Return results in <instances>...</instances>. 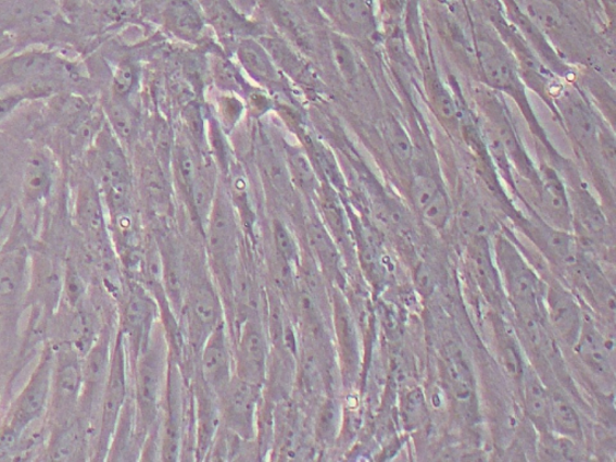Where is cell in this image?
<instances>
[{
    "label": "cell",
    "mask_w": 616,
    "mask_h": 462,
    "mask_svg": "<svg viewBox=\"0 0 616 462\" xmlns=\"http://www.w3.org/2000/svg\"><path fill=\"white\" fill-rule=\"evenodd\" d=\"M495 250L501 285L505 286L515 312L541 313V282L518 248L500 236Z\"/></svg>",
    "instance_id": "cell-4"
},
{
    "label": "cell",
    "mask_w": 616,
    "mask_h": 462,
    "mask_svg": "<svg viewBox=\"0 0 616 462\" xmlns=\"http://www.w3.org/2000/svg\"><path fill=\"white\" fill-rule=\"evenodd\" d=\"M105 16L111 21H121L130 17L134 11L133 0H106Z\"/></svg>",
    "instance_id": "cell-50"
},
{
    "label": "cell",
    "mask_w": 616,
    "mask_h": 462,
    "mask_svg": "<svg viewBox=\"0 0 616 462\" xmlns=\"http://www.w3.org/2000/svg\"><path fill=\"white\" fill-rule=\"evenodd\" d=\"M128 397L127 349L118 332L112 346L106 385L98 413L92 460H106L112 436Z\"/></svg>",
    "instance_id": "cell-3"
},
{
    "label": "cell",
    "mask_w": 616,
    "mask_h": 462,
    "mask_svg": "<svg viewBox=\"0 0 616 462\" xmlns=\"http://www.w3.org/2000/svg\"><path fill=\"white\" fill-rule=\"evenodd\" d=\"M579 358L601 377L614 375L613 337L596 328L595 323L582 319L581 329L575 344Z\"/></svg>",
    "instance_id": "cell-19"
},
{
    "label": "cell",
    "mask_w": 616,
    "mask_h": 462,
    "mask_svg": "<svg viewBox=\"0 0 616 462\" xmlns=\"http://www.w3.org/2000/svg\"><path fill=\"white\" fill-rule=\"evenodd\" d=\"M521 386L526 412H528L530 420L540 429H545L549 424L551 396H549L540 378L531 370H525Z\"/></svg>",
    "instance_id": "cell-33"
},
{
    "label": "cell",
    "mask_w": 616,
    "mask_h": 462,
    "mask_svg": "<svg viewBox=\"0 0 616 462\" xmlns=\"http://www.w3.org/2000/svg\"><path fill=\"white\" fill-rule=\"evenodd\" d=\"M427 405L425 398L419 389H413L407 392L405 402H403V422L410 427H416L424 421Z\"/></svg>",
    "instance_id": "cell-46"
},
{
    "label": "cell",
    "mask_w": 616,
    "mask_h": 462,
    "mask_svg": "<svg viewBox=\"0 0 616 462\" xmlns=\"http://www.w3.org/2000/svg\"><path fill=\"white\" fill-rule=\"evenodd\" d=\"M478 60L481 73L491 87L514 92L519 87V78L506 49L491 39L477 40Z\"/></svg>",
    "instance_id": "cell-21"
},
{
    "label": "cell",
    "mask_w": 616,
    "mask_h": 462,
    "mask_svg": "<svg viewBox=\"0 0 616 462\" xmlns=\"http://www.w3.org/2000/svg\"><path fill=\"white\" fill-rule=\"evenodd\" d=\"M163 20L167 30L186 41H196L203 34L206 17L198 0H169Z\"/></svg>",
    "instance_id": "cell-23"
},
{
    "label": "cell",
    "mask_w": 616,
    "mask_h": 462,
    "mask_svg": "<svg viewBox=\"0 0 616 462\" xmlns=\"http://www.w3.org/2000/svg\"><path fill=\"white\" fill-rule=\"evenodd\" d=\"M84 387V357L70 345H54L48 427L68 422L78 412Z\"/></svg>",
    "instance_id": "cell-1"
},
{
    "label": "cell",
    "mask_w": 616,
    "mask_h": 462,
    "mask_svg": "<svg viewBox=\"0 0 616 462\" xmlns=\"http://www.w3.org/2000/svg\"><path fill=\"white\" fill-rule=\"evenodd\" d=\"M49 438L43 459L51 461L87 460L89 438L93 436V427L84 416L76 414L68 422L48 427Z\"/></svg>",
    "instance_id": "cell-14"
},
{
    "label": "cell",
    "mask_w": 616,
    "mask_h": 462,
    "mask_svg": "<svg viewBox=\"0 0 616 462\" xmlns=\"http://www.w3.org/2000/svg\"><path fill=\"white\" fill-rule=\"evenodd\" d=\"M138 84V70L129 61H123L117 66L114 75V96L122 99H128Z\"/></svg>",
    "instance_id": "cell-42"
},
{
    "label": "cell",
    "mask_w": 616,
    "mask_h": 462,
    "mask_svg": "<svg viewBox=\"0 0 616 462\" xmlns=\"http://www.w3.org/2000/svg\"><path fill=\"white\" fill-rule=\"evenodd\" d=\"M530 233L553 262L573 270L577 266L581 255L574 236L568 230L557 229L553 225L533 224L530 225Z\"/></svg>",
    "instance_id": "cell-25"
},
{
    "label": "cell",
    "mask_w": 616,
    "mask_h": 462,
    "mask_svg": "<svg viewBox=\"0 0 616 462\" xmlns=\"http://www.w3.org/2000/svg\"><path fill=\"white\" fill-rule=\"evenodd\" d=\"M268 14L276 21V24L285 29L291 38L301 45L302 48L310 49V33L304 18L300 16L294 5L289 0H261Z\"/></svg>",
    "instance_id": "cell-32"
},
{
    "label": "cell",
    "mask_w": 616,
    "mask_h": 462,
    "mask_svg": "<svg viewBox=\"0 0 616 462\" xmlns=\"http://www.w3.org/2000/svg\"><path fill=\"white\" fill-rule=\"evenodd\" d=\"M545 300L553 328L565 342L575 346L584 319L577 299L564 287L555 285L546 289Z\"/></svg>",
    "instance_id": "cell-20"
},
{
    "label": "cell",
    "mask_w": 616,
    "mask_h": 462,
    "mask_svg": "<svg viewBox=\"0 0 616 462\" xmlns=\"http://www.w3.org/2000/svg\"><path fill=\"white\" fill-rule=\"evenodd\" d=\"M142 186L146 199L155 209H164L169 201L166 179L161 164H151L142 173Z\"/></svg>",
    "instance_id": "cell-37"
},
{
    "label": "cell",
    "mask_w": 616,
    "mask_h": 462,
    "mask_svg": "<svg viewBox=\"0 0 616 462\" xmlns=\"http://www.w3.org/2000/svg\"><path fill=\"white\" fill-rule=\"evenodd\" d=\"M204 4V14L216 29L227 36H241L253 29L230 3V0H201Z\"/></svg>",
    "instance_id": "cell-30"
},
{
    "label": "cell",
    "mask_w": 616,
    "mask_h": 462,
    "mask_svg": "<svg viewBox=\"0 0 616 462\" xmlns=\"http://www.w3.org/2000/svg\"><path fill=\"white\" fill-rule=\"evenodd\" d=\"M9 48L10 40L4 37H0V58H2V55L9 50Z\"/></svg>",
    "instance_id": "cell-55"
},
{
    "label": "cell",
    "mask_w": 616,
    "mask_h": 462,
    "mask_svg": "<svg viewBox=\"0 0 616 462\" xmlns=\"http://www.w3.org/2000/svg\"><path fill=\"white\" fill-rule=\"evenodd\" d=\"M388 142L391 153L397 158L400 165L412 164L413 151L405 130L395 121H390L388 130Z\"/></svg>",
    "instance_id": "cell-41"
},
{
    "label": "cell",
    "mask_w": 616,
    "mask_h": 462,
    "mask_svg": "<svg viewBox=\"0 0 616 462\" xmlns=\"http://www.w3.org/2000/svg\"><path fill=\"white\" fill-rule=\"evenodd\" d=\"M77 228L97 254L109 258L112 254L110 233L102 197L98 185L86 178L78 186L75 202Z\"/></svg>",
    "instance_id": "cell-7"
},
{
    "label": "cell",
    "mask_w": 616,
    "mask_h": 462,
    "mask_svg": "<svg viewBox=\"0 0 616 462\" xmlns=\"http://www.w3.org/2000/svg\"><path fill=\"white\" fill-rule=\"evenodd\" d=\"M570 137L587 152L598 151L600 124L584 99L576 92H566L558 100Z\"/></svg>",
    "instance_id": "cell-18"
},
{
    "label": "cell",
    "mask_w": 616,
    "mask_h": 462,
    "mask_svg": "<svg viewBox=\"0 0 616 462\" xmlns=\"http://www.w3.org/2000/svg\"><path fill=\"white\" fill-rule=\"evenodd\" d=\"M260 399V386L232 377L218 397L221 419L229 430L243 438L254 434L255 412Z\"/></svg>",
    "instance_id": "cell-9"
},
{
    "label": "cell",
    "mask_w": 616,
    "mask_h": 462,
    "mask_svg": "<svg viewBox=\"0 0 616 462\" xmlns=\"http://www.w3.org/2000/svg\"><path fill=\"white\" fill-rule=\"evenodd\" d=\"M66 309L77 310L86 307L87 285L76 265L65 263L62 303ZM61 303V305H62Z\"/></svg>",
    "instance_id": "cell-38"
},
{
    "label": "cell",
    "mask_w": 616,
    "mask_h": 462,
    "mask_svg": "<svg viewBox=\"0 0 616 462\" xmlns=\"http://www.w3.org/2000/svg\"><path fill=\"white\" fill-rule=\"evenodd\" d=\"M251 98V107H254L256 111L262 110V112L266 111V107H268V100L265 98L264 95L254 93L250 96Z\"/></svg>",
    "instance_id": "cell-53"
},
{
    "label": "cell",
    "mask_w": 616,
    "mask_h": 462,
    "mask_svg": "<svg viewBox=\"0 0 616 462\" xmlns=\"http://www.w3.org/2000/svg\"><path fill=\"white\" fill-rule=\"evenodd\" d=\"M128 99L114 96L106 105V114L114 130L116 138L123 141H130L136 137L138 129V116L136 111L128 104Z\"/></svg>",
    "instance_id": "cell-35"
},
{
    "label": "cell",
    "mask_w": 616,
    "mask_h": 462,
    "mask_svg": "<svg viewBox=\"0 0 616 462\" xmlns=\"http://www.w3.org/2000/svg\"><path fill=\"white\" fill-rule=\"evenodd\" d=\"M549 425L553 427L556 435L570 439V441H580L582 438L579 415L573 404L562 397H551Z\"/></svg>",
    "instance_id": "cell-34"
},
{
    "label": "cell",
    "mask_w": 616,
    "mask_h": 462,
    "mask_svg": "<svg viewBox=\"0 0 616 462\" xmlns=\"http://www.w3.org/2000/svg\"><path fill=\"white\" fill-rule=\"evenodd\" d=\"M153 314L154 307L148 292L138 285L129 286L123 297L120 333L134 362L151 340Z\"/></svg>",
    "instance_id": "cell-8"
},
{
    "label": "cell",
    "mask_w": 616,
    "mask_h": 462,
    "mask_svg": "<svg viewBox=\"0 0 616 462\" xmlns=\"http://www.w3.org/2000/svg\"><path fill=\"white\" fill-rule=\"evenodd\" d=\"M205 227L211 255L221 265H230L237 250L238 230L237 220L226 195H216Z\"/></svg>",
    "instance_id": "cell-16"
},
{
    "label": "cell",
    "mask_w": 616,
    "mask_h": 462,
    "mask_svg": "<svg viewBox=\"0 0 616 462\" xmlns=\"http://www.w3.org/2000/svg\"><path fill=\"white\" fill-rule=\"evenodd\" d=\"M541 453L546 460H575L576 449L574 441L565 437H545L542 441Z\"/></svg>",
    "instance_id": "cell-47"
},
{
    "label": "cell",
    "mask_w": 616,
    "mask_h": 462,
    "mask_svg": "<svg viewBox=\"0 0 616 462\" xmlns=\"http://www.w3.org/2000/svg\"><path fill=\"white\" fill-rule=\"evenodd\" d=\"M472 250L473 274L488 300L496 302L500 298L501 280L498 270L492 265L489 247L483 235L474 236Z\"/></svg>",
    "instance_id": "cell-29"
},
{
    "label": "cell",
    "mask_w": 616,
    "mask_h": 462,
    "mask_svg": "<svg viewBox=\"0 0 616 462\" xmlns=\"http://www.w3.org/2000/svg\"><path fill=\"white\" fill-rule=\"evenodd\" d=\"M166 352L159 330L152 333L151 340L136 360V414L141 430L148 433L154 425L166 380Z\"/></svg>",
    "instance_id": "cell-2"
},
{
    "label": "cell",
    "mask_w": 616,
    "mask_h": 462,
    "mask_svg": "<svg viewBox=\"0 0 616 462\" xmlns=\"http://www.w3.org/2000/svg\"><path fill=\"white\" fill-rule=\"evenodd\" d=\"M219 108L224 123L232 127V124L237 122L241 115L242 105L240 101L235 98H224L221 101Z\"/></svg>",
    "instance_id": "cell-51"
},
{
    "label": "cell",
    "mask_w": 616,
    "mask_h": 462,
    "mask_svg": "<svg viewBox=\"0 0 616 462\" xmlns=\"http://www.w3.org/2000/svg\"><path fill=\"white\" fill-rule=\"evenodd\" d=\"M540 200L543 212L553 227L568 230L570 227V208L568 193L562 178L554 168L543 166L540 173Z\"/></svg>",
    "instance_id": "cell-22"
},
{
    "label": "cell",
    "mask_w": 616,
    "mask_h": 462,
    "mask_svg": "<svg viewBox=\"0 0 616 462\" xmlns=\"http://www.w3.org/2000/svg\"><path fill=\"white\" fill-rule=\"evenodd\" d=\"M607 16L613 21L615 14V0H600Z\"/></svg>",
    "instance_id": "cell-54"
},
{
    "label": "cell",
    "mask_w": 616,
    "mask_h": 462,
    "mask_svg": "<svg viewBox=\"0 0 616 462\" xmlns=\"http://www.w3.org/2000/svg\"><path fill=\"white\" fill-rule=\"evenodd\" d=\"M288 163L290 173L293 175L294 182L302 189L315 190L317 187V179L315 171L309 161V158L297 150L288 152Z\"/></svg>",
    "instance_id": "cell-40"
},
{
    "label": "cell",
    "mask_w": 616,
    "mask_h": 462,
    "mask_svg": "<svg viewBox=\"0 0 616 462\" xmlns=\"http://www.w3.org/2000/svg\"><path fill=\"white\" fill-rule=\"evenodd\" d=\"M186 317L190 340L203 347L219 323L221 309L214 288L206 280H196L187 289Z\"/></svg>",
    "instance_id": "cell-12"
},
{
    "label": "cell",
    "mask_w": 616,
    "mask_h": 462,
    "mask_svg": "<svg viewBox=\"0 0 616 462\" xmlns=\"http://www.w3.org/2000/svg\"><path fill=\"white\" fill-rule=\"evenodd\" d=\"M501 358L503 367L506 369L508 375L514 379L523 382L525 369L519 355L517 345L513 342L505 333L501 335Z\"/></svg>",
    "instance_id": "cell-44"
},
{
    "label": "cell",
    "mask_w": 616,
    "mask_h": 462,
    "mask_svg": "<svg viewBox=\"0 0 616 462\" xmlns=\"http://www.w3.org/2000/svg\"><path fill=\"white\" fill-rule=\"evenodd\" d=\"M54 168L50 155L36 152L29 157L24 172V195L30 204L47 200L52 191Z\"/></svg>",
    "instance_id": "cell-28"
},
{
    "label": "cell",
    "mask_w": 616,
    "mask_h": 462,
    "mask_svg": "<svg viewBox=\"0 0 616 462\" xmlns=\"http://www.w3.org/2000/svg\"><path fill=\"white\" fill-rule=\"evenodd\" d=\"M266 355L267 346L262 326L252 320L244 321L235 353L237 376L261 387L265 378Z\"/></svg>",
    "instance_id": "cell-17"
},
{
    "label": "cell",
    "mask_w": 616,
    "mask_h": 462,
    "mask_svg": "<svg viewBox=\"0 0 616 462\" xmlns=\"http://www.w3.org/2000/svg\"><path fill=\"white\" fill-rule=\"evenodd\" d=\"M65 264L47 252L32 253L28 307L37 305L51 317L60 311Z\"/></svg>",
    "instance_id": "cell-10"
},
{
    "label": "cell",
    "mask_w": 616,
    "mask_h": 462,
    "mask_svg": "<svg viewBox=\"0 0 616 462\" xmlns=\"http://www.w3.org/2000/svg\"><path fill=\"white\" fill-rule=\"evenodd\" d=\"M339 17L353 36L368 37L376 29L374 10L368 0H336Z\"/></svg>",
    "instance_id": "cell-31"
},
{
    "label": "cell",
    "mask_w": 616,
    "mask_h": 462,
    "mask_svg": "<svg viewBox=\"0 0 616 462\" xmlns=\"http://www.w3.org/2000/svg\"><path fill=\"white\" fill-rule=\"evenodd\" d=\"M215 78L224 91L240 93L243 91V78L237 66L228 60H218L215 65Z\"/></svg>",
    "instance_id": "cell-45"
},
{
    "label": "cell",
    "mask_w": 616,
    "mask_h": 462,
    "mask_svg": "<svg viewBox=\"0 0 616 462\" xmlns=\"http://www.w3.org/2000/svg\"><path fill=\"white\" fill-rule=\"evenodd\" d=\"M335 60L338 62L342 74L345 77L352 78L355 73V63L353 55L349 48L341 41L334 42Z\"/></svg>",
    "instance_id": "cell-49"
},
{
    "label": "cell",
    "mask_w": 616,
    "mask_h": 462,
    "mask_svg": "<svg viewBox=\"0 0 616 462\" xmlns=\"http://www.w3.org/2000/svg\"><path fill=\"white\" fill-rule=\"evenodd\" d=\"M154 143L156 153L160 155V162L165 163L171 160L172 153V132L164 122L154 124Z\"/></svg>",
    "instance_id": "cell-48"
},
{
    "label": "cell",
    "mask_w": 616,
    "mask_h": 462,
    "mask_svg": "<svg viewBox=\"0 0 616 462\" xmlns=\"http://www.w3.org/2000/svg\"><path fill=\"white\" fill-rule=\"evenodd\" d=\"M443 372L455 410L464 420L474 422L478 410L474 374L462 348L454 342L443 348Z\"/></svg>",
    "instance_id": "cell-11"
},
{
    "label": "cell",
    "mask_w": 616,
    "mask_h": 462,
    "mask_svg": "<svg viewBox=\"0 0 616 462\" xmlns=\"http://www.w3.org/2000/svg\"><path fill=\"white\" fill-rule=\"evenodd\" d=\"M238 58L246 73L256 83L267 86L281 83L275 61L262 43L243 39L238 48Z\"/></svg>",
    "instance_id": "cell-27"
},
{
    "label": "cell",
    "mask_w": 616,
    "mask_h": 462,
    "mask_svg": "<svg viewBox=\"0 0 616 462\" xmlns=\"http://www.w3.org/2000/svg\"><path fill=\"white\" fill-rule=\"evenodd\" d=\"M5 321L4 314L2 313V311H0V326H2V323Z\"/></svg>",
    "instance_id": "cell-57"
},
{
    "label": "cell",
    "mask_w": 616,
    "mask_h": 462,
    "mask_svg": "<svg viewBox=\"0 0 616 462\" xmlns=\"http://www.w3.org/2000/svg\"><path fill=\"white\" fill-rule=\"evenodd\" d=\"M5 75L10 80L27 83L33 78L58 76L62 77L68 67L54 54L45 51H28L9 60L5 64Z\"/></svg>",
    "instance_id": "cell-24"
},
{
    "label": "cell",
    "mask_w": 616,
    "mask_h": 462,
    "mask_svg": "<svg viewBox=\"0 0 616 462\" xmlns=\"http://www.w3.org/2000/svg\"><path fill=\"white\" fill-rule=\"evenodd\" d=\"M411 197L425 222L436 229L445 227L451 217V202L439 177L430 172L414 173Z\"/></svg>",
    "instance_id": "cell-15"
},
{
    "label": "cell",
    "mask_w": 616,
    "mask_h": 462,
    "mask_svg": "<svg viewBox=\"0 0 616 462\" xmlns=\"http://www.w3.org/2000/svg\"><path fill=\"white\" fill-rule=\"evenodd\" d=\"M574 272L582 284V289L588 290L590 300L604 317L612 322L615 317V295L608 279L604 277L601 270L593 263L580 257Z\"/></svg>",
    "instance_id": "cell-26"
},
{
    "label": "cell",
    "mask_w": 616,
    "mask_h": 462,
    "mask_svg": "<svg viewBox=\"0 0 616 462\" xmlns=\"http://www.w3.org/2000/svg\"><path fill=\"white\" fill-rule=\"evenodd\" d=\"M576 195L578 220L581 227L592 236H601L606 233L607 222L602 215L598 202L593 201L587 191L580 190Z\"/></svg>",
    "instance_id": "cell-39"
},
{
    "label": "cell",
    "mask_w": 616,
    "mask_h": 462,
    "mask_svg": "<svg viewBox=\"0 0 616 462\" xmlns=\"http://www.w3.org/2000/svg\"><path fill=\"white\" fill-rule=\"evenodd\" d=\"M27 97L24 93L9 95L0 98V122L13 114L14 110L24 103Z\"/></svg>",
    "instance_id": "cell-52"
},
{
    "label": "cell",
    "mask_w": 616,
    "mask_h": 462,
    "mask_svg": "<svg viewBox=\"0 0 616 462\" xmlns=\"http://www.w3.org/2000/svg\"><path fill=\"white\" fill-rule=\"evenodd\" d=\"M112 354L111 332L108 325L103 326L98 340L84 357V387L78 414L96 429L100 401L109 376Z\"/></svg>",
    "instance_id": "cell-6"
},
{
    "label": "cell",
    "mask_w": 616,
    "mask_h": 462,
    "mask_svg": "<svg viewBox=\"0 0 616 462\" xmlns=\"http://www.w3.org/2000/svg\"><path fill=\"white\" fill-rule=\"evenodd\" d=\"M176 163L178 177H180V183L185 190V195L190 202L198 173V165L194 161V157L187 148H181L180 150H178L176 154Z\"/></svg>",
    "instance_id": "cell-43"
},
{
    "label": "cell",
    "mask_w": 616,
    "mask_h": 462,
    "mask_svg": "<svg viewBox=\"0 0 616 462\" xmlns=\"http://www.w3.org/2000/svg\"><path fill=\"white\" fill-rule=\"evenodd\" d=\"M91 2L98 5H103L106 2V0H91Z\"/></svg>",
    "instance_id": "cell-56"
},
{
    "label": "cell",
    "mask_w": 616,
    "mask_h": 462,
    "mask_svg": "<svg viewBox=\"0 0 616 462\" xmlns=\"http://www.w3.org/2000/svg\"><path fill=\"white\" fill-rule=\"evenodd\" d=\"M427 91L436 116L448 126H456L458 115L454 98L439 77L432 75L428 77Z\"/></svg>",
    "instance_id": "cell-36"
},
{
    "label": "cell",
    "mask_w": 616,
    "mask_h": 462,
    "mask_svg": "<svg viewBox=\"0 0 616 462\" xmlns=\"http://www.w3.org/2000/svg\"><path fill=\"white\" fill-rule=\"evenodd\" d=\"M32 252L25 246L0 251V311L5 320L28 305Z\"/></svg>",
    "instance_id": "cell-5"
},
{
    "label": "cell",
    "mask_w": 616,
    "mask_h": 462,
    "mask_svg": "<svg viewBox=\"0 0 616 462\" xmlns=\"http://www.w3.org/2000/svg\"><path fill=\"white\" fill-rule=\"evenodd\" d=\"M0 401H2V391H0Z\"/></svg>",
    "instance_id": "cell-58"
},
{
    "label": "cell",
    "mask_w": 616,
    "mask_h": 462,
    "mask_svg": "<svg viewBox=\"0 0 616 462\" xmlns=\"http://www.w3.org/2000/svg\"><path fill=\"white\" fill-rule=\"evenodd\" d=\"M232 354L224 324L210 334L201 347L200 370L204 386L218 398L232 379Z\"/></svg>",
    "instance_id": "cell-13"
}]
</instances>
